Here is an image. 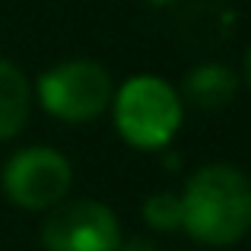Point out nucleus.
Instances as JSON below:
<instances>
[{
  "label": "nucleus",
  "mask_w": 251,
  "mask_h": 251,
  "mask_svg": "<svg viewBox=\"0 0 251 251\" xmlns=\"http://www.w3.org/2000/svg\"><path fill=\"white\" fill-rule=\"evenodd\" d=\"M118 251H156L153 242H143V239H130L127 245H118Z\"/></svg>",
  "instance_id": "9d476101"
},
{
  "label": "nucleus",
  "mask_w": 251,
  "mask_h": 251,
  "mask_svg": "<svg viewBox=\"0 0 251 251\" xmlns=\"http://www.w3.org/2000/svg\"><path fill=\"white\" fill-rule=\"evenodd\" d=\"M245 80L251 86V48H248V54H245Z\"/></svg>",
  "instance_id": "9b49d317"
},
{
  "label": "nucleus",
  "mask_w": 251,
  "mask_h": 251,
  "mask_svg": "<svg viewBox=\"0 0 251 251\" xmlns=\"http://www.w3.org/2000/svg\"><path fill=\"white\" fill-rule=\"evenodd\" d=\"M32 92L23 70L10 61H0V140H10L29 121Z\"/></svg>",
  "instance_id": "6e6552de"
},
{
  "label": "nucleus",
  "mask_w": 251,
  "mask_h": 251,
  "mask_svg": "<svg viewBox=\"0 0 251 251\" xmlns=\"http://www.w3.org/2000/svg\"><path fill=\"white\" fill-rule=\"evenodd\" d=\"M74 181V169L61 153L32 147L16 153L3 169V191L16 207L45 210L64 201Z\"/></svg>",
  "instance_id": "20e7f679"
},
{
  "label": "nucleus",
  "mask_w": 251,
  "mask_h": 251,
  "mask_svg": "<svg viewBox=\"0 0 251 251\" xmlns=\"http://www.w3.org/2000/svg\"><path fill=\"white\" fill-rule=\"evenodd\" d=\"M42 245L48 251H118L121 229L105 203L70 201L45 220Z\"/></svg>",
  "instance_id": "39448f33"
},
{
  "label": "nucleus",
  "mask_w": 251,
  "mask_h": 251,
  "mask_svg": "<svg viewBox=\"0 0 251 251\" xmlns=\"http://www.w3.org/2000/svg\"><path fill=\"white\" fill-rule=\"evenodd\" d=\"M115 124L137 150H159L181 124V102L169 83L156 76H137L124 83L115 102Z\"/></svg>",
  "instance_id": "f03ea898"
},
{
  "label": "nucleus",
  "mask_w": 251,
  "mask_h": 251,
  "mask_svg": "<svg viewBox=\"0 0 251 251\" xmlns=\"http://www.w3.org/2000/svg\"><path fill=\"white\" fill-rule=\"evenodd\" d=\"M143 3H150V6H169L172 0H143Z\"/></svg>",
  "instance_id": "f8f14e48"
},
{
  "label": "nucleus",
  "mask_w": 251,
  "mask_h": 251,
  "mask_svg": "<svg viewBox=\"0 0 251 251\" xmlns=\"http://www.w3.org/2000/svg\"><path fill=\"white\" fill-rule=\"evenodd\" d=\"M38 99L54 118L83 124L105 111L111 76L96 61H64L38 76Z\"/></svg>",
  "instance_id": "7ed1b4c3"
},
{
  "label": "nucleus",
  "mask_w": 251,
  "mask_h": 251,
  "mask_svg": "<svg viewBox=\"0 0 251 251\" xmlns=\"http://www.w3.org/2000/svg\"><path fill=\"white\" fill-rule=\"evenodd\" d=\"M181 25V35L191 45H201V48H216V45L229 42L235 32V13L223 3L213 0H201V3H191L188 10L178 19Z\"/></svg>",
  "instance_id": "423d86ee"
},
{
  "label": "nucleus",
  "mask_w": 251,
  "mask_h": 251,
  "mask_svg": "<svg viewBox=\"0 0 251 251\" xmlns=\"http://www.w3.org/2000/svg\"><path fill=\"white\" fill-rule=\"evenodd\" d=\"M181 226L203 245H235L251 229V181L226 162L197 169L181 194Z\"/></svg>",
  "instance_id": "f257e3e1"
},
{
  "label": "nucleus",
  "mask_w": 251,
  "mask_h": 251,
  "mask_svg": "<svg viewBox=\"0 0 251 251\" xmlns=\"http://www.w3.org/2000/svg\"><path fill=\"white\" fill-rule=\"evenodd\" d=\"M235 92H239V76L226 64H201L184 76V99L203 111L229 105Z\"/></svg>",
  "instance_id": "0eeeda50"
},
{
  "label": "nucleus",
  "mask_w": 251,
  "mask_h": 251,
  "mask_svg": "<svg viewBox=\"0 0 251 251\" xmlns=\"http://www.w3.org/2000/svg\"><path fill=\"white\" fill-rule=\"evenodd\" d=\"M143 216H147V223L153 229H162V232L178 229L181 226V197L169 194V191L153 194L147 203H143Z\"/></svg>",
  "instance_id": "1a4fd4ad"
}]
</instances>
